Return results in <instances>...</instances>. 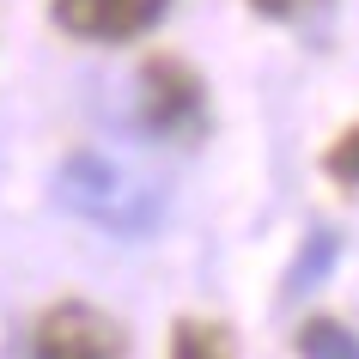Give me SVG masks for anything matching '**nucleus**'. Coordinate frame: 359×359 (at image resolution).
I'll list each match as a JSON object with an SVG mask.
<instances>
[{
	"label": "nucleus",
	"mask_w": 359,
	"mask_h": 359,
	"mask_svg": "<svg viewBox=\"0 0 359 359\" xmlns=\"http://www.w3.org/2000/svg\"><path fill=\"white\" fill-rule=\"evenodd\" d=\"M55 201L74 219L110 231V238H147L165 219V201L147 177H134L110 152H67L55 170Z\"/></svg>",
	"instance_id": "1"
},
{
	"label": "nucleus",
	"mask_w": 359,
	"mask_h": 359,
	"mask_svg": "<svg viewBox=\"0 0 359 359\" xmlns=\"http://www.w3.org/2000/svg\"><path fill=\"white\" fill-rule=\"evenodd\" d=\"M140 128L165 134V140H195L208 128V92L189 61L152 55L140 67Z\"/></svg>",
	"instance_id": "2"
},
{
	"label": "nucleus",
	"mask_w": 359,
	"mask_h": 359,
	"mask_svg": "<svg viewBox=\"0 0 359 359\" xmlns=\"http://www.w3.org/2000/svg\"><path fill=\"white\" fill-rule=\"evenodd\" d=\"M31 359H128V329L86 299H61L31 329Z\"/></svg>",
	"instance_id": "3"
},
{
	"label": "nucleus",
	"mask_w": 359,
	"mask_h": 359,
	"mask_svg": "<svg viewBox=\"0 0 359 359\" xmlns=\"http://www.w3.org/2000/svg\"><path fill=\"white\" fill-rule=\"evenodd\" d=\"M170 0H55V25L86 43H128L147 25H158Z\"/></svg>",
	"instance_id": "4"
},
{
	"label": "nucleus",
	"mask_w": 359,
	"mask_h": 359,
	"mask_svg": "<svg viewBox=\"0 0 359 359\" xmlns=\"http://www.w3.org/2000/svg\"><path fill=\"white\" fill-rule=\"evenodd\" d=\"M335 256H341V238H335V231H311V238L299 244V256H292V268L280 274V304H299L304 292H317V286L329 280Z\"/></svg>",
	"instance_id": "5"
},
{
	"label": "nucleus",
	"mask_w": 359,
	"mask_h": 359,
	"mask_svg": "<svg viewBox=\"0 0 359 359\" xmlns=\"http://www.w3.org/2000/svg\"><path fill=\"white\" fill-rule=\"evenodd\" d=\"M170 359H238V335L213 317H177L170 329Z\"/></svg>",
	"instance_id": "6"
},
{
	"label": "nucleus",
	"mask_w": 359,
	"mask_h": 359,
	"mask_svg": "<svg viewBox=\"0 0 359 359\" xmlns=\"http://www.w3.org/2000/svg\"><path fill=\"white\" fill-rule=\"evenodd\" d=\"M292 347H299V359H359V335L335 317H311Z\"/></svg>",
	"instance_id": "7"
},
{
	"label": "nucleus",
	"mask_w": 359,
	"mask_h": 359,
	"mask_svg": "<svg viewBox=\"0 0 359 359\" xmlns=\"http://www.w3.org/2000/svg\"><path fill=\"white\" fill-rule=\"evenodd\" d=\"M323 177H329V183H341V189H359V122L341 134L329 152H323Z\"/></svg>",
	"instance_id": "8"
},
{
	"label": "nucleus",
	"mask_w": 359,
	"mask_h": 359,
	"mask_svg": "<svg viewBox=\"0 0 359 359\" xmlns=\"http://www.w3.org/2000/svg\"><path fill=\"white\" fill-rule=\"evenodd\" d=\"M317 6H329V0H250V13H262V19H280V25L311 19Z\"/></svg>",
	"instance_id": "9"
}]
</instances>
